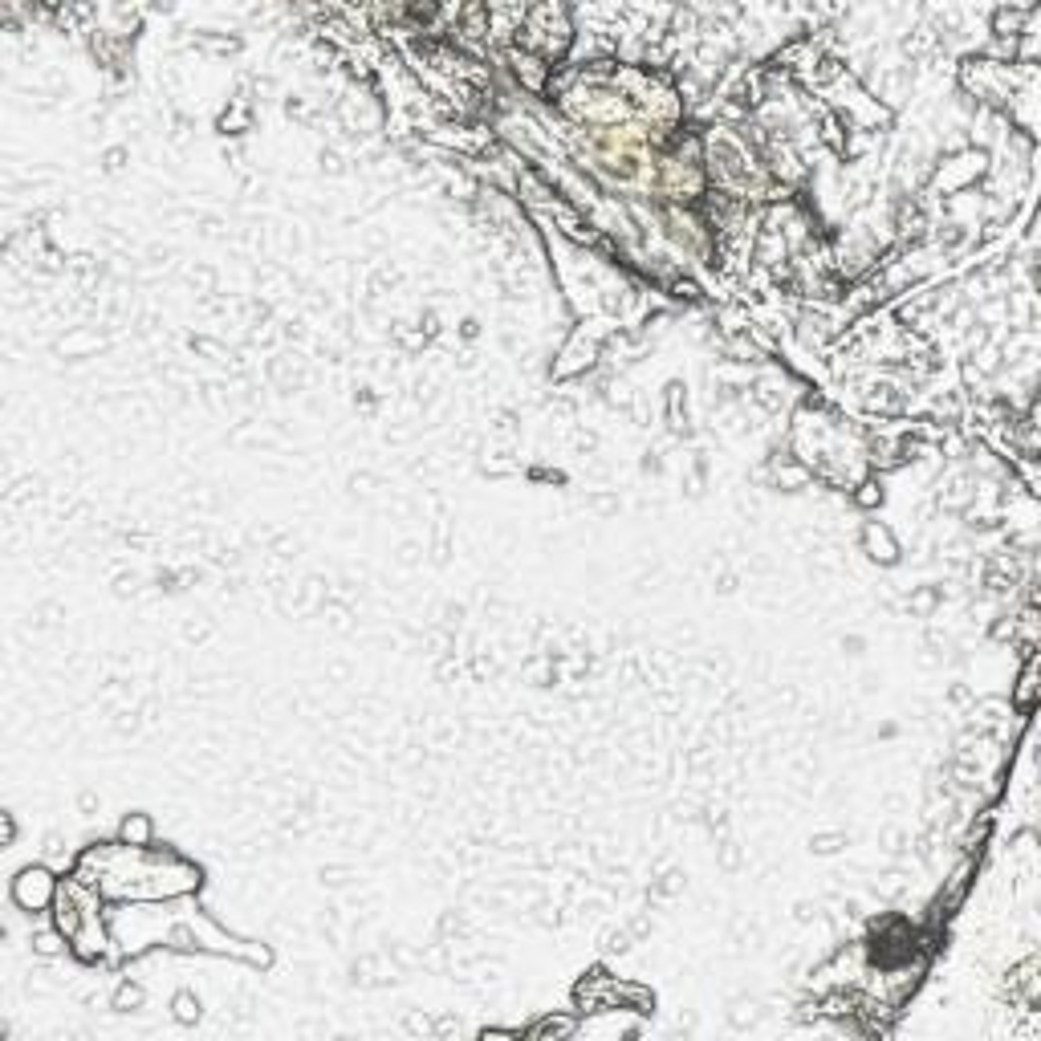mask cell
I'll return each mask as SVG.
<instances>
[{
	"label": "cell",
	"mask_w": 1041,
	"mask_h": 1041,
	"mask_svg": "<svg viewBox=\"0 0 1041 1041\" xmlns=\"http://www.w3.org/2000/svg\"><path fill=\"white\" fill-rule=\"evenodd\" d=\"M49 895H53V883H49V875H45V871H21V875H17V883H13V899H17L25 911H33V907L49 903Z\"/></svg>",
	"instance_id": "1"
}]
</instances>
